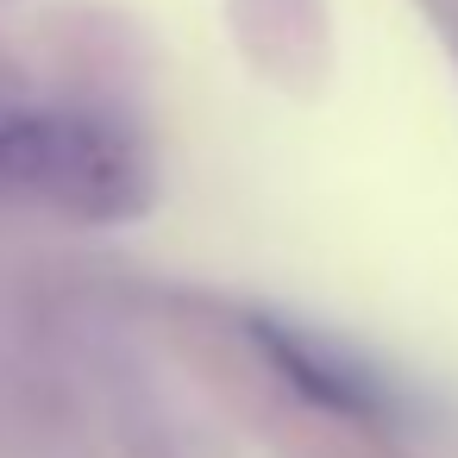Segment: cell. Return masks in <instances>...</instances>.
<instances>
[{
    "label": "cell",
    "mask_w": 458,
    "mask_h": 458,
    "mask_svg": "<svg viewBox=\"0 0 458 458\" xmlns=\"http://www.w3.org/2000/svg\"><path fill=\"white\" fill-rule=\"evenodd\" d=\"M0 189L70 220H132L151 201V157L114 114L32 95L0 126Z\"/></svg>",
    "instance_id": "cell-1"
},
{
    "label": "cell",
    "mask_w": 458,
    "mask_h": 458,
    "mask_svg": "<svg viewBox=\"0 0 458 458\" xmlns=\"http://www.w3.org/2000/svg\"><path fill=\"white\" fill-rule=\"evenodd\" d=\"M26 101H32V82H20L13 70H0V126H7V120H13Z\"/></svg>",
    "instance_id": "cell-3"
},
{
    "label": "cell",
    "mask_w": 458,
    "mask_h": 458,
    "mask_svg": "<svg viewBox=\"0 0 458 458\" xmlns=\"http://www.w3.org/2000/svg\"><path fill=\"white\" fill-rule=\"evenodd\" d=\"M245 339L308 408H327V414H345V420H383L389 414L383 377L352 345H339V339H327V333H314L289 314H264V308L245 314Z\"/></svg>",
    "instance_id": "cell-2"
}]
</instances>
